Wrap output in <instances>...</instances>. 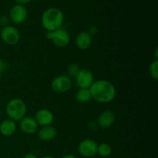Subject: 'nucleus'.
Wrapping results in <instances>:
<instances>
[{"mask_svg":"<svg viewBox=\"0 0 158 158\" xmlns=\"http://www.w3.org/2000/svg\"><path fill=\"white\" fill-rule=\"evenodd\" d=\"M62 158H77L76 156L73 155V154H66L65 156H63Z\"/></svg>","mask_w":158,"mask_h":158,"instance_id":"obj_25","label":"nucleus"},{"mask_svg":"<svg viewBox=\"0 0 158 158\" xmlns=\"http://www.w3.org/2000/svg\"><path fill=\"white\" fill-rule=\"evenodd\" d=\"M34 119L36 121L37 124L41 127L49 126L54 120V115L48 109H40L35 113Z\"/></svg>","mask_w":158,"mask_h":158,"instance_id":"obj_11","label":"nucleus"},{"mask_svg":"<svg viewBox=\"0 0 158 158\" xmlns=\"http://www.w3.org/2000/svg\"><path fill=\"white\" fill-rule=\"evenodd\" d=\"M93 39L92 35L89 34V32L86 31L80 32L78 35L76 36L75 44L78 49L80 50H86L89 49L92 45Z\"/></svg>","mask_w":158,"mask_h":158,"instance_id":"obj_13","label":"nucleus"},{"mask_svg":"<svg viewBox=\"0 0 158 158\" xmlns=\"http://www.w3.org/2000/svg\"><path fill=\"white\" fill-rule=\"evenodd\" d=\"M98 144L92 139H85L82 140L78 146V151L83 157L89 158L93 157L97 154Z\"/></svg>","mask_w":158,"mask_h":158,"instance_id":"obj_7","label":"nucleus"},{"mask_svg":"<svg viewBox=\"0 0 158 158\" xmlns=\"http://www.w3.org/2000/svg\"><path fill=\"white\" fill-rule=\"evenodd\" d=\"M15 2V3L18 5H22V6H25V5L28 4V3L30 2L32 0H14Z\"/></svg>","mask_w":158,"mask_h":158,"instance_id":"obj_23","label":"nucleus"},{"mask_svg":"<svg viewBox=\"0 0 158 158\" xmlns=\"http://www.w3.org/2000/svg\"><path fill=\"white\" fill-rule=\"evenodd\" d=\"M27 106L24 100L20 98H13L8 102L6 112L9 119L17 122L26 117Z\"/></svg>","mask_w":158,"mask_h":158,"instance_id":"obj_3","label":"nucleus"},{"mask_svg":"<svg viewBox=\"0 0 158 158\" xmlns=\"http://www.w3.org/2000/svg\"><path fill=\"white\" fill-rule=\"evenodd\" d=\"M0 32H1V27H0Z\"/></svg>","mask_w":158,"mask_h":158,"instance_id":"obj_28","label":"nucleus"},{"mask_svg":"<svg viewBox=\"0 0 158 158\" xmlns=\"http://www.w3.org/2000/svg\"><path fill=\"white\" fill-rule=\"evenodd\" d=\"M28 16V11L25 6L15 4L9 11V19L14 24L20 25L24 23Z\"/></svg>","mask_w":158,"mask_h":158,"instance_id":"obj_9","label":"nucleus"},{"mask_svg":"<svg viewBox=\"0 0 158 158\" xmlns=\"http://www.w3.org/2000/svg\"><path fill=\"white\" fill-rule=\"evenodd\" d=\"M9 23H10V19H9V16L2 15V16L0 17V26H2L3 27H5V26H9Z\"/></svg>","mask_w":158,"mask_h":158,"instance_id":"obj_20","label":"nucleus"},{"mask_svg":"<svg viewBox=\"0 0 158 158\" xmlns=\"http://www.w3.org/2000/svg\"><path fill=\"white\" fill-rule=\"evenodd\" d=\"M116 120V115L114 111L106 110L103 111L98 117L97 125L103 129H108L113 126Z\"/></svg>","mask_w":158,"mask_h":158,"instance_id":"obj_12","label":"nucleus"},{"mask_svg":"<svg viewBox=\"0 0 158 158\" xmlns=\"http://www.w3.org/2000/svg\"><path fill=\"white\" fill-rule=\"evenodd\" d=\"M23 158H37V157L32 153H29V154H26Z\"/></svg>","mask_w":158,"mask_h":158,"instance_id":"obj_24","label":"nucleus"},{"mask_svg":"<svg viewBox=\"0 0 158 158\" xmlns=\"http://www.w3.org/2000/svg\"><path fill=\"white\" fill-rule=\"evenodd\" d=\"M46 37L59 48L66 47L70 43L69 34L68 33L67 31L61 28L52 32H47Z\"/></svg>","mask_w":158,"mask_h":158,"instance_id":"obj_4","label":"nucleus"},{"mask_svg":"<svg viewBox=\"0 0 158 158\" xmlns=\"http://www.w3.org/2000/svg\"><path fill=\"white\" fill-rule=\"evenodd\" d=\"M1 76H2V73H0V80H1Z\"/></svg>","mask_w":158,"mask_h":158,"instance_id":"obj_27","label":"nucleus"},{"mask_svg":"<svg viewBox=\"0 0 158 158\" xmlns=\"http://www.w3.org/2000/svg\"><path fill=\"white\" fill-rule=\"evenodd\" d=\"M97 31H98L97 28L95 26H92L89 28V31H88V32H89V35H95V34H97Z\"/></svg>","mask_w":158,"mask_h":158,"instance_id":"obj_22","label":"nucleus"},{"mask_svg":"<svg viewBox=\"0 0 158 158\" xmlns=\"http://www.w3.org/2000/svg\"><path fill=\"white\" fill-rule=\"evenodd\" d=\"M0 37L3 43L9 46H15L19 42L20 33L18 29L13 26L9 25L1 29Z\"/></svg>","mask_w":158,"mask_h":158,"instance_id":"obj_5","label":"nucleus"},{"mask_svg":"<svg viewBox=\"0 0 158 158\" xmlns=\"http://www.w3.org/2000/svg\"><path fill=\"white\" fill-rule=\"evenodd\" d=\"M17 129L16 123L10 119H6L0 123V133L4 137H11Z\"/></svg>","mask_w":158,"mask_h":158,"instance_id":"obj_15","label":"nucleus"},{"mask_svg":"<svg viewBox=\"0 0 158 158\" xmlns=\"http://www.w3.org/2000/svg\"><path fill=\"white\" fill-rule=\"evenodd\" d=\"M111 153H112V148L108 143H103L98 145V148H97V154L100 156H101V157H108V156L110 155Z\"/></svg>","mask_w":158,"mask_h":158,"instance_id":"obj_17","label":"nucleus"},{"mask_svg":"<svg viewBox=\"0 0 158 158\" xmlns=\"http://www.w3.org/2000/svg\"><path fill=\"white\" fill-rule=\"evenodd\" d=\"M19 122V127L20 131L24 134L30 135L38 131L39 125L37 124L36 121L33 117H24Z\"/></svg>","mask_w":158,"mask_h":158,"instance_id":"obj_10","label":"nucleus"},{"mask_svg":"<svg viewBox=\"0 0 158 158\" xmlns=\"http://www.w3.org/2000/svg\"><path fill=\"white\" fill-rule=\"evenodd\" d=\"M57 135V131L54 127L46 126L42 127L41 129L38 131V137L40 140L45 142H49L54 140Z\"/></svg>","mask_w":158,"mask_h":158,"instance_id":"obj_14","label":"nucleus"},{"mask_svg":"<svg viewBox=\"0 0 158 158\" xmlns=\"http://www.w3.org/2000/svg\"><path fill=\"white\" fill-rule=\"evenodd\" d=\"M64 21L63 12L60 9L50 7L42 14L41 23L47 32H52L60 29Z\"/></svg>","mask_w":158,"mask_h":158,"instance_id":"obj_2","label":"nucleus"},{"mask_svg":"<svg viewBox=\"0 0 158 158\" xmlns=\"http://www.w3.org/2000/svg\"><path fill=\"white\" fill-rule=\"evenodd\" d=\"M42 158H54V157L50 155H46V156H44V157H43Z\"/></svg>","mask_w":158,"mask_h":158,"instance_id":"obj_26","label":"nucleus"},{"mask_svg":"<svg viewBox=\"0 0 158 158\" xmlns=\"http://www.w3.org/2000/svg\"><path fill=\"white\" fill-rule=\"evenodd\" d=\"M7 69H8L7 63H6L4 60L0 59V73H2L5 72Z\"/></svg>","mask_w":158,"mask_h":158,"instance_id":"obj_21","label":"nucleus"},{"mask_svg":"<svg viewBox=\"0 0 158 158\" xmlns=\"http://www.w3.org/2000/svg\"><path fill=\"white\" fill-rule=\"evenodd\" d=\"M149 73L151 77L154 80H157L158 79V60H154L150 64Z\"/></svg>","mask_w":158,"mask_h":158,"instance_id":"obj_19","label":"nucleus"},{"mask_svg":"<svg viewBox=\"0 0 158 158\" xmlns=\"http://www.w3.org/2000/svg\"><path fill=\"white\" fill-rule=\"evenodd\" d=\"M72 87V80L66 75H60L51 82V88L56 94H64Z\"/></svg>","mask_w":158,"mask_h":158,"instance_id":"obj_6","label":"nucleus"},{"mask_svg":"<svg viewBox=\"0 0 158 158\" xmlns=\"http://www.w3.org/2000/svg\"><path fill=\"white\" fill-rule=\"evenodd\" d=\"M75 80L77 85L80 89H89L95 81L94 73L88 69H80Z\"/></svg>","mask_w":158,"mask_h":158,"instance_id":"obj_8","label":"nucleus"},{"mask_svg":"<svg viewBox=\"0 0 158 158\" xmlns=\"http://www.w3.org/2000/svg\"><path fill=\"white\" fill-rule=\"evenodd\" d=\"M75 99L80 103H86L92 100L89 89H80L75 94Z\"/></svg>","mask_w":158,"mask_h":158,"instance_id":"obj_16","label":"nucleus"},{"mask_svg":"<svg viewBox=\"0 0 158 158\" xmlns=\"http://www.w3.org/2000/svg\"><path fill=\"white\" fill-rule=\"evenodd\" d=\"M89 89L93 100L100 103H110L117 94L114 84L106 80H96Z\"/></svg>","mask_w":158,"mask_h":158,"instance_id":"obj_1","label":"nucleus"},{"mask_svg":"<svg viewBox=\"0 0 158 158\" xmlns=\"http://www.w3.org/2000/svg\"><path fill=\"white\" fill-rule=\"evenodd\" d=\"M80 70V67L78 64L77 63H72L68 66L67 69V77H69L70 79L76 78L77 74L79 73Z\"/></svg>","mask_w":158,"mask_h":158,"instance_id":"obj_18","label":"nucleus"}]
</instances>
